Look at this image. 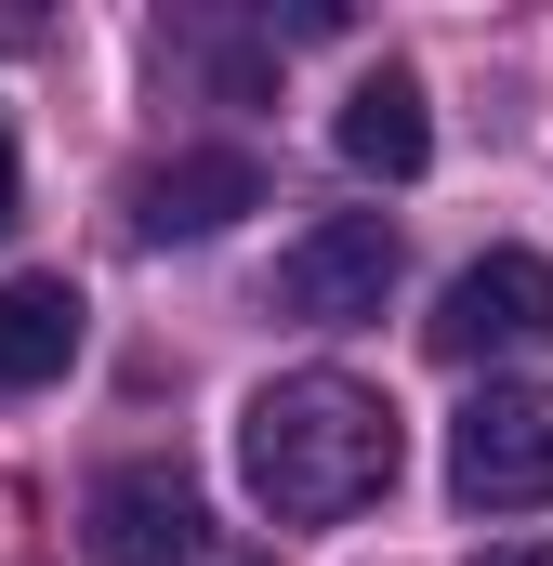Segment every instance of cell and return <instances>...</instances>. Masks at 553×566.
<instances>
[{"mask_svg":"<svg viewBox=\"0 0 553 566\" xmlns=\"http://www.w3.org/2000/svg\"><path fill=\"white\" fill-rule=\"evenodd\" d=\"M421 343H435L448 369H488V356H528V343H553V264H541V251H474L461 277L435 290Z\"/></svg>","mask_w":553,"mask_h":566,"instance_id":"cell-3","label":"cell"},{"mask_svg":"<svg viewBox=\"0 0 553 566\" xmlns=\"http://www.w3.org/2000/svg\"><path fill=\"white\" fill-rule=\"evenodd\" d=\"M343 158L369 171V185H421V158H435V106H421V80L409 66H369L356 93H343Z\"/></svg>","mask_w":553,"mask_h":566,"instance_id":"cell-7","label":"cell"},{"mask_svg":"<svg viewBox=\"0 0 553 566\" xmlns=\"http://www.w3.org/2000/svg\"><path fill=\"white\" fill-rule=\"evenodd\" d=\"M396 461H409V422H396V396H369L356 369H290V382L251 396V422H238V474H251V501L290 514V527L369 514V501L396 488Z\"/></svg>","mask_w":553,"mask_h":566,"instance_id":"cell-1","label":"cell"},{"mask_svg":"<svg viewBox=\"0 0 553 566\" xmlns=\"http://www.w3.org/2000/svg\"><path fill=\"white\" fill-rule=\"evenodd\" d=\"M198 566H276V554H238V541H211V554H198Z\"/></svg>","mask_w":553,"mask_h":566,"instance_id":"cell-10","label":"cell"},{"mask_svg":"<svg viewBox=\"0 0 553 566\" xmlns=\"http://www.w3.org/2000/svg\"><path fill=\"white\" fill-rule=\"evenodd\" d=\"M80 329H93V303L66 277H0V396L66 382V369H80Z\"/></svg>","mask_w":553,"mask_h":566,"instance_id":"cell-8","label":"cell"},{"mask_svg":"<svg viewBox=\"0 0 553 566\" xmlns=\"http://www.w3.org/2000/svg\"><path fill=\"white\" fill-rule=\"evenodd\" d=\"M383 290H396V224L383 211H330V224H303L290 251H276V316H303V329H356V316H383Z\"/></svg>","mask_w":553,"mask_h":566,"instance_id":"cell-4","label":"cell"},{"mask_svg":"<svg viewBox=\"0 0 553 566\" xmlns=\"http://www.w3.org/2000/svg\"><path fill=\"white\" fill-rule=\"evenodd\" d=\"M238 211H264V158H238V145H185V158L133 171V224L145 238H225Z\"/></svg>","mask_w":553,"mask_h":566,"instance_id":"cell-6","label":"cell"},{"mask_svg":"<svg viewBox=\"0 0 553 566\" xmlns=\"http://www.w3.org/2000/svg\"><path fill=\"white\" fill-rule=\"evenodd\" d=\"M93 554L106 566H198L211 554V514H198V488L171 461H119L93 488Z\"/></svg>","mask_w":553,"mask_h":566,"instance_id":"cell-5","label":"cell"},{"mask_svg":"<svg viewBox=\"0 0 553 566\" xmlns=\"http://www.w3.org/2000/svg\"><path fill=\"white\" fill-rule=\"evenodd\" d=\"M448 488L474 514H541L553 501V382H488L448 422Z\"/></svg>","mask_w":553,"mask_h":566,"instance_id":"cell-2","label":"cell"},{"mask_svg":"<svg viewBox=\"0 0 553 566\" xmlns=\"http://www.w3.org/2000/svg\"><path fill=\"white\" fill-rule=\"evenodd\" d=\"M0 224H13V133H0Z\"/></svg>","mask_w":553,"mask_h":566,"instance_id":"cell-11","label":"cell"},{"mask_svg":"<svg viewBox=\"0 0 553 566\" xmlns=\"http://www.w3.org/2000/svg\"><path fill=\"white\" fill-rule=\"evenodd\" d=\"M474 566H553V541H501V554H474Z\"/></svg>","mask_w":553,"mask_h":566,"instance_id":"cell-9","label":"cell"}]
</instances>
